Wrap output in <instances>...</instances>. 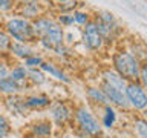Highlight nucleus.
<instances>
[{
  "label": "nucleus",
  "instance_id": "obj_33",
  "mask_svg": "<svg viewBox=\"0 0 147 138\" xmlns=\"http://www.w3.org/2000/svg\"><path fill=\"white\" fill-rule=\"evenodd\" d=\"M74 41H75V37H74L71 32H67V34H64V45H67V46H71Z\"/></svg>",
  "mask_w": 147,
  "mask_h": 138
},
{
  "label": "nucleus",
  "instance_id": "obj_12",
  "mask_svg": "<svg viewBox=\"0 0 147 138\" xmlns=\"http://www.w3.org/2000/svg\"><path fill=\"white\" fill-rule=\"evenodd\" d=\"M28 133L37 138H51L54 133V124L51 120H37L28 124Z\"/></svg>",
  "mask_w": 147,
  "mask_h": 138
},
{
  "label": "nucleus",
  "instance_id": "obj_31",
  "mask_svg": "<svg viewBox=\"0 0 147 138\" xmlns=\"http://www.w3.org/2000/svg\"><path fill=\"white\" fill-rule=\"evenodd\" d=\"M138 83L141 86H147V63L142 62L141 63V68H140V75H138Z\"/></svg>",
  "mask_w": 147,
  "mask_h": 138
},
{
  "label": "nucleus",
  "instance_id": "obj_5",
  "mask_svg": "<svg viewBox=\"0 0 147 138\" xmlns=\"http://www.w3.org/2000/svg\"><path fill=\"white\" fill-rule=\"evenodd\" d=\"M124 95L127 98V103L132 110L136 112H144L147 108V94L146 87L141 86L138 81H127Z\"/></svg>",
  "mask_w": 147,
  "mask_h": 138
},
{
  "label": "nucleus",
  "instance_id": "obj_37",
  "mask_svg": "<svg viewBox=\"0 0 147 138\" xmlns=\"http://www.w3.org/2000/svg\"><path fill=\"white\" fill-rule=\"evenodd\" d=\"M14 2H18V0H14Z\"/></svg>",
  "mask_w": 147,
  "mask_h": 138
},
{
  "label": "nucleus",
  "instance_id": "obj_7",
  "mask_svg": "<svg viewBox=\"0 0 147 138\" xmlns=\"http://www.w3.org/2000/svg\"><path fill=\"white\" fill-rule=\"evenodd\" d=\"M81 43L84 46V49L90 51V52H96V51L103 49L104 41L101 39V35L96 31V26L94 20H90L89 23H86L81 32Z\"/></svg>",
  "mask_w": 147,
  "mask_h": 138
},
{
  "label": "nucleus",
  "instance_id": "obj_4",
  "mask_svg": "<svg viewBox=\"0 0 147 138\" xmlns=\"http://www.w3.org/2000/svg\"><path fill=\"white\" fill-rule=\"evenodd\" d=\"M5 31L11 37V40L18 43H35V34L32 29V23L22 17H11L5 23Z\"/></svg>",
  "mask_w": 147,
  "mask_h": 138
},
{
  "label": "nucleus",
  "instance_id": "obj_13",
  "mask_svg": "<svg viewBox=\"0 0 147 138\" xmlns=\"http://www.w3.org/2000/svg\"><path fill=\"white\" fill-rule=\"evenodd\" d=\"M52 100L49 98L46 94H31L25 97V106L29 110H43L46 108H49Z\"/></svg>",
  "mask_w": 147,
  "mask_h": 138
},
{
  "label": "nucleus",
  "instance_id": "obj_3",
  "mask_svg": "<svg viewBox=\"0 0 147 138\" xmlns=\"http://www.w3.org/2000/svg\"><path fill=\"white\" fill-rule=\"evenodd\" d=\"M32 29H34L35 39H43L52 46L64 43V31L63 28L55 22L51 16H40L32 20Z\"/></svg>",
  "mask_w": 147,
  "mask_h": 138
},
{
  "label": "nucleus",
  "instance_id": "obj_15",
  "mask_svg": "<svg viewBox=\"0 0 147 138\" xmlns=\"http://www.w3.org/2000/svg\"><path fill=\"white\" fill-rule=\"evenodd\" d=\"M9 77L12 81H16L20 87V94L25 91V87H29L31 85L28 83V69L23 64H16V66L9 68Z\"/></svg>",
  "mask_w": 147,
  "mask_h": 138
},
{
  "label": "nucleus",
  "instance_id": "obj_20",
  "mask_svg": "<svg viewBox=\"0 0 147 138\" xmlns=\"http://www.w3.org/2000/svg\"><path fill=\"white\" fill-rule=\"evenodd\" d=\"M48 81V77L43 71H40V68L37 69H28V83L31 86H41Z\"/></svg>",
  "mask_w": 147,
  "mask_h": 138
},
{
  "label": "nucleus",
  "instance_id": "obj_34",
  "mask_svg": "<svg viewBox=\"0 0 147 138\" xmlns=\"http://www.w3.org/2000/svg\"><path fill=\"white\" fill-rule=\"evenodd\" d=\"M38 2V0H18V5H26V3H34Z\"/></svg>",
  "mask_w": 147,
  "mask_h": 138
},
{
  "label": "nucleus",
  "instance_id": "obj_23",
  "mask_svg": "<svg viewBox=\"0 0 147 138\" xmlns=\"http://www.w3.org/2000/svg\"><path fill=\"white\" fill-rule=\"evenodd\" d=\"M72 17H74V23H77V25H80V26H84L86 23H89L92 20L90 14L87 11H81V9H75V11L72 12Z\"/></svg>",
  "mask_w": 147,
  "mask_h": 138
},
{
  "label": "nucleus",
  "instance_id": "obj_25",
  "mask_svg": "<svg viewBox=\"0 0 147 138\" xmlns=\"http://www.w3.org/2000/svg\"><path fill=\"white\" fill-rule=\"evenodd\" d=\"M11 43H12L11 37H9V35L6 34V31L0 28V55L8 54V51H9V46H11Z\"/></svg>",
  "mask_w": 147,
  "mask_h": 138
},
{
  "label": "nucleus",
  "instance_id": "obj_2",
  "mask_svg": "<svg viewBox=\"0 0 147 138\" xmlns=\"http://www.w3.org/2000/svg\"><path fill=\"white\" fill-rule=\"evenodd\" d=\"M141 60L129 49H119L112 55V69L126 81H138Z\"/></svg>",
  "mask_w": 147,
  "mask_h": 138
},
{
  "label": "nucleus",
  "instance_id": "obj_22",
  "mask_svg": "<svg viewBox=\"0 0 147 138\" xmlns=\"http://www.w3.org/2000/svg\"><path fill=\"white\" fill-rule=\"evenodd\" d=\"M45 62V57L41 54H32L29 55L28 58L23 60V66H25L26 69H37V68H40V64Z\"/></svg>",
  "mask_w": 147,
  "mask_h": 138
},
{
  "label": "nucleus",
  "instance_id": "obj_24",
  "mask_svg": "<svg viewBox=\"0 0 147 138\" xmlns=\"http://www.w3.org/2000/svg\"><path fill=\"white\" fill-rule=\"evenodd\" d=\"M92 20H96V22H101V23H107V25H112V23L118 22L117 17H115L110 11H98Z\"/></svg>",
  "mask_w": 147,
  "mask_h": 138
},
{
  "label": "nucleus",
  "instance_id": "obj_19",
  "mask_svg": "<svg viewBox=\"0 0 147 138\" xmlns=\"http://www.w3.org/2000/svg\"><path fill=\"white\" fill-rule=\"evenodd\" d=\"M103 109V114H101V127L104 129H112L117 123V118H118V114H117V109L110 104H104L101 106Z\"/></svg>",
  "mask_w": 147,
  "mask_h": 138
},
{
  "label": "nucleus",
  "instance_id": "obj_11",
  "mask_svg": "<svg viewBox=\"0 0 147 138\" xmlns=\"http://www.w3.org/2000/svg\"><path fill=\"white\" fill-rule=\"evenodd\" d=\"M5 108L8 112H11L18 117H26L29 114V110L25 106V97H22L20 94H14V95H6L5 97Z\"/></svg>",
  "mask_w": 147,
  "mask_h": 138
},
{
  "label": "nucleus",
  "instance_id": "obj_21",
  "mask_svg": "<svg viewBox=\"0 0 147 138\" xmlns=\"http://www.w3.org/2000/svg\"><path fill=\"white\" fill-rule=\"evenodd\" d=\"M132 126H133V132H135V135L138 138H147V121L144 120V117L136 115L133 118Z\"/></svg>",
  "mask_w": 147,
  "mask_h": 138
},
{
  "label": "nucleus",
  "instance_id": "obj_6",
  "mask_svg": "<svg viewBox=\"0 0 147 138\" xmlns=\"http://www.w3.org/2000/svg\"><path fill=\"white\" fill-rule=\"evenodd\" d=\"M49 109H51V121L57 127H64L66 124L72 121V108L66 101L63 100L52 101Z\"/></svg>",
  "mask_w": 147,
  "mask_h": 138
},
{
  "label": "nucleus",
  "instance_id": "obj_9",
  "mask_svg": "<svg viewBox=\"0 0 147 138\" xmlns=\"http://www.w3.org/2000/svg\"><path fill=\"white\" fill-rule=\"evenodd\" d=\"M40 71H43L46 75L55 78L57 81L63 83V85H71V83H72L71 75H69V74L64 71L61 66H58L57 63L51 62V60H45V62L40 64Z\"/></svg>",
  "mask_w": 147,
  "mask_h": 138
},
{
  "label": "nucleus",
  "instance_id": "obj_26",
  "mask_svg": "<svg viewBox=\"0 0 147 138\" xmlns=\"http://www.w3.org/2000/svg\"><path fill=\"white\" fill-rule=\"evenodd\" d=\"M55 22L58 23L61 28H69L74 25V17H72V12H60Z\"/></svg>",
  "mask_w": 147,
  "mask_h": 138
},
{
  "label": "nucleus",
  "instance_id": "obj_36",
  "mask_svg": "<svg viewBox=\"0 0 147 138\" xmlns=\"http://www.w3.org/2000/svg\"><path fill=\"white\" fill-rule=\"evenodd\" d=\"M23 138H37V137H32V135H29V133H26V135L23 137Z\"/></svg>",
  "mask_w": 147,
  "mask_h": 138
},
{
  "label": "nucleus",
  "instance_id": "obj_8",
  "mask_svg": "<svg viewBox=\"0 0 147 138\" xmlns=\"http://www.w3.org/2000/svg\"><path fill=\"white\" fill-rule=\"evenodd\" d=\"M100 87L103 91V94L107 98V103L110 106H113L115 109H121V110H130V106L127 103V98L124 95V91L115 89V87L106 85V83L100 81Z\"/></svg>",
  "mask_w": 147,
  "mask_h": 138
},
{
  "label": "nucleus",
  "instance_id": "obj_28",
  "mask_svg": "<svg viewBox=\"0 0 147 138\" xmlns=\"http://www.w3.org/2000/svg\"><path fill=\"white\" fill-rule=\"evenodd\" d=\"M9 133H11V123L3 114H0V138H6Z\"/></svg>",
  "mask_w": 147,
  "mask_h": 138
},
{
  "label": "nucleus",
  "instance_id": "obj_18",
  "mask_svg": "<svg viewBox=\"0 0 147 138\" xmlns=\"http://www.w3.org/2000/svg\"><path fill=\"white\" fill-rule=\"evenodd\" d=\"M86 97H87L90 104L98 106V108H101L104 104H109L107 98H106V95L103 94L100 86H87L86 87Z\"/></svg>",
  "mask_w": 147,
  "mask_h": 138
},
{
  "label": "nucleus",
  "instance_id": "obj_16",
  "mask_svg": "<svg viewBox=\"0 0 147 138\" xmlns=\"http://www.w3.org/2000/svg\"><path fill=\"white\" fill-rule=\"evenodd\" d=\"M101 81L115 87V89H119V91H124L126 89V85H127V81L121 75H118L113 69H104V71H101Z\"/></svg>",
  "mask_w": 147,
  "mask_h": 138
},
{
  "label": "nucleus",
  "instance_id": "obj_10",
  "mask_svg": "<svg viewBox=\"0 0 147 138\" xmlns=\"http://www.w3.org/2000/svg\"><path fill=\"white\" fill-rule=\"evenodd\" d=\"M94 23H95V26H96L98 34L101 35V39H103V41H104V45L115 41L119 35H121V32H123V28L119 26L118 22L112 23V25H107V23H101V22L94 20Z\"/></svg>",
  "mask_w": 147,
  "mask_h": 138
},
{
  "label": "nucleus",
  "instance_id": "obj_17",
  "mask_svg": "<svg viewBox=\"0 0 147 138\" xmlns=\"http://www.w3.org/2000/svg\"><path fill=\"white\" fill-rule=\"evenodd\" d=\"M8 54L11 57H16L18 60H25L29 55L35 54V49L31 43H18V41H12L11 46H9Z\"/></svg>",
  "mask_w": 147,
  "mask_h": 138
},
{
  "label": "nucleus",
  "instance_id": "obj_29",
  "mask_svg": "<svg viewBox=\"0 0 147 138\" xmlns=\"http://www.w3.org/2000/svg\"><path fill=\"white\" fill-rule=\"evenodd\" d=\"M77 8H78V2H77V0H67V2L58 5L60 12H74Z\"/></svg>",
  "mask_w": 147,
  "mask_h": 138
},
{
  "label": "nucleus",
  "instance_id": "obj_1",
  "mask_svg": "<svg viewBox=\"0 0 147 138\" xmlns=\"http://www.w3.org/2000/svg\"><path fill=\"white\" fill-rule=\"evenodd\" d=\"M72 120L75 121V133L78 138H100L103 135L100 120L86 104H78L72 109Z\"/></svg>",
  "mask_w": 147,
  "mask_h": 138
},
{
  "label": "nucleus",
  "instance_id": "obj_32",
  "mask_svg": "<svg viewBox=\"0 0 147 138\" xmlns=\"http://www.w3.org/2000/svg\"><path fill=\"white\" fill-rule=\"evenodd\" d=\"M14 8H16V2L14 0H0V12L2 14L11 12Z\"/></svg>",
  "mask_w": 147,
  "mask_h": 138
},
{
  "label": "nucleus",
  "instance_id": "obj_14",
  "mask_svg": "<svg viewBox=\"0 0 147 138\" xmlns=\"http://www.w3.org/2000/svg\"><path fill=\"white\" fill-rule=\"evenodd\" d=\"M17 11L22 18H26V20L32 22L37 17L43 16L45 8L38 2H34V3H26V5H17Z\"/></svg>",
  "mask_w": 147,
  "mask_h": 138
},
{
  "label": "nucleus",
  "instance_id": "obj_35",
  "mask_svg": "<svg viewBox=\"0 0 147 138\" xmlns=\"http://www.w3.org/2000/svg\"><path fill=\"white\" fill-rule=\"evenodd\" d=\"M54 2H57L58 5H61V3H64V2H67V0H54Z\"/></svg>",
  "mask_w": 147,
  "mask_h": 138
},
{
  "label": "nucleus",
  "instance_id": "obj_27",
  "mask_svg": "<svg viewBox=\"0 0 147 138\" xmlns=\"http://www.w3.org/2000/svg\"><path fill=\"white\" fill-rule=\"evenodd\" d=\"M52 52L57 55V57H61V58H67V57H71L72 55V49H71V46H67V45H57V46H54L52 48Z\"/></svg>",
  "mask_w": 147,
  "mask_h": 138
},
{
  "label": "nucleus",
  "instance_id": "obj_30",
  "mask_svg": "<svg viewBox=\"0 0 147 138\" xmlns=\"http://www.w3.org/2000/svg\"><path fill=\"white\" fill-rule=\"evenodd\" d=\"M8 78H9V64L6 60L0 58V83H3Z\"/></svg>",
  "mask_w": 147,
  "mask_h": 138
}]
</instances>
